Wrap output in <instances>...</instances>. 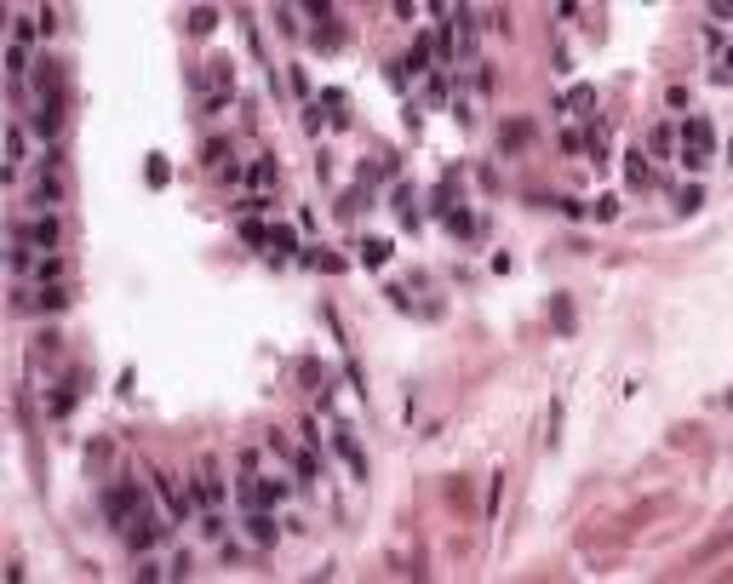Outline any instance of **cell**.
<instances>
[{"mask_svg":"<svg viewBox=\"0 0 733 584\" xmlns=\"http://www.w3.org/2000/svg\"><path fill=\"white\" fill-rule=\"evenodd\" d=\"M710 155H716V132H710V120H705V115H694V120L682 127V149H676V160L699 172V166H710Z\"/></svg>","mask_w":733,"mask_h":584,"instance_id":"1","label":"cell"},{"mask_svg":"<svg viewBox=\"0 0 733 584\" xmlns=\"http://www.w3.org/2000/svg\"><path fill=\"white\" fill-rule=\"evenodd\" d=\"M12 241L18 246H35V253H52L63 241V224L58 218H35V224H12Z\"/></svg>","mask_w":733,"mask_h":584,"instance_id":"2","label":"cell"},{"mask_svg":"<svg viewBox=\"0 0 733 584\" xmlns=\"http://www.w3.org/2000/svg\"><path fill=\"white\" fill-rule=\"evenodd\" d=\"M6 69H12V80H23V69H29V46H23V40L6 46Z\"/></svg>","mask_w":733,"mask_h":584,"instance_id":"3","label":"cell"},{"mask_svg":"<svg viewBox=\"0 0 733 584\" xmlns=\"http://www.w3.org/2000/svg\"><path fill=\"white\" fill-rule=\"evenodd\" d=\"M246 521H252V538H258V545H270V538H275V521H270L264 510H252Z\"/></svg>","mask_w":733,"mask_h":584,"instance_id":"4","label":"cell"},{"mask_svg":"<svg viewBox=\"0 0 733 584\" xmlns=\"http://www.w3.org/2000/svg\"><path fill=\"white\" fill-rule=\"evenodd\" d=\"M246 178H252V189H270V184H275V160H258Z\"/></svg>","mask_w":733,"mask_h":584,"instance_id":"5","label":"cell"},{"mask_svg":"<svg viewBox=\"0 0 733 584\" xmlns=\"http://www.w3.org/2000/svg\"><path fill=\"white\" fill-rule=\"evenodd\" d=\"M218 493H224V487H218V476H212V464H201V498H206V504H218Z\"/></svg>","mask_w":733,"mask_h":584,"instance_id":"6","label":"cell"},{"mask_svg":"<svg viewBox=\"0 0 733 584\" xmlns=\"http://www.w3.org/2000/svg\"><path fill=\"white\" fill-rule=\"evenodd\" d=\"M361 258H367V264H384V258H390V241H367Z\"/></svg>","mask_w":733,"mask_h":584,"instance_id":"7","label":"cell"},{"mask_svg":"<svg viewBox=\"0 0 733 584\" xmlns=\"http://www.w3.org/2000/svg\"><path fill=\"white\" fill-rule=\"evenodd\" d=\"M653 149H659V155H670V149H682V138H676L670 127H659V132H653Z\"/></svg>","mask_w":733,"mask_h":584,"instance_id":"8","label":"cell"},{"mask_svg":"<svg viewBox=\"0 0 733 584\" xmlns=\"http://www.w3.org/2000/svg\"><path fill=\"white\" fill-rule=\"evenodd\" d=\"M6 149H12V166H18V160H23V149H29V138H23V127H12V132H6Z\"/></svg>","mask_w":733,"mask_h":584,"instance_id":"9","label":"cell"},{"mask_svg":"<svg viewBox=\"0 0 733 584\" xmlns=\"http://www.w3.org/2000/svg\"><path fill=\"white\" fill-rule=\"evenodd\" d=\"M189 23H195V29H212V23H218V12H212V6H195Z\"/></svg>","mask_w":733,"mask_h":584,"instance_id":"10","label":"cell"}]
</instances>
